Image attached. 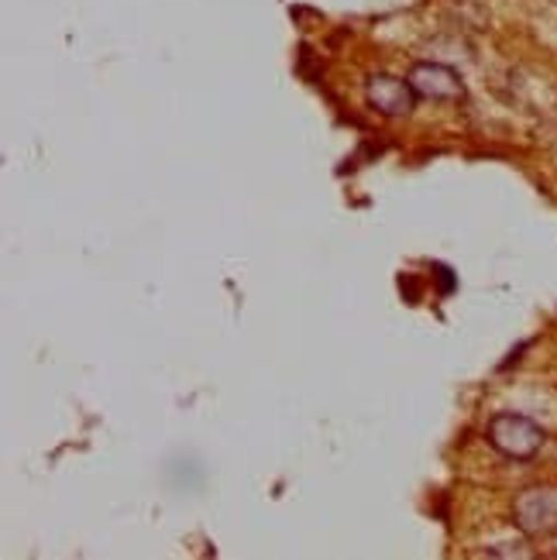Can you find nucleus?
<instances>
[{"label": "nucleus", "instance_id": "obj_1", "mask_svg": "<svg viewBox=\"0 0 557 560\" xmlns=\"http://www.w3.org/2000/svg\"><path fill=\"white\" fill-rule=\"evenodd\" d=\"M489 444L513 460H530L541 447H544V430L520 417V412H499V417L489 420Z\"/></svg>", "mask_w": 557, "mask_h": 560}, {"label": "nucleus", "instance_id": "obj_2", "mask_svg": "<svg viewBox=\"0 0 557 560\" xmlns=\"http://www.w3.org/2000/svg\"><path fill=\"white\" fill-rule=\"evenodd\" d=\"M513 523L526 537H554L557 533V489L534 485L513 499Z\"/></svg>", "mask_w": 557, "mask_h": 560}, {"label": "nucleus", "instance_id": "obj_3", "mask_svg": "<svg viewBox=\"0 0 557 560\" xmlns=\"http://www.w3.org/2000/svg\"><path fill=\"white\" fill-rule=\"evenodd\" d=\"M365 101L382 117H406L417 107V90L409 80H399L393 72H375L365 83Z\"/></svg>", "mask_w": 557, "mask_h": 560}, {"label": "nucleus", "instance_id": "obj_4", "mask_svg": "<svg viewBox=\"0 0 557 560\" xmlns=\"http://www.w3.org/2000/svg\"><path fill=\"white\" fill-rule=\"evenodd\" d=\"M409 86L417 90V96H423V101H457V96L465 93L462 86V77L451 69V66H441V62H417L414 69H409Z\"/></svg>", "mask_w": 557, "mask_h": 560}, {"label": "nucleus", "instance_id": "obj_5", "mask_svg": "<svg viewBox=\"0 0 557 560\" xmlns=\"http://www.w3.org/2000/svg\"><path fill=\"white\" fill-rule=\"evenodd\" d=\"M433 272H438V279H441V292H444V296H448V292L454 289V279H451V269H444V265H438V269H433Z\"/></svg>", "mask_w": 557, "mask_h": 560}]
</instances>
